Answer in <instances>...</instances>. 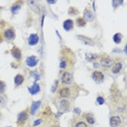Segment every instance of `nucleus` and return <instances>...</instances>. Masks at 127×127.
<instances>
[{"label":"nucleus","mask_w":127,"mask_h":127,"mask_svg":"<svg viewBox=\"0 0 127 127\" xmlns=\"http://www.w3.org/2000/svg\"><path fill=\"white\" fill-rule=\"evenodd\" d=\"M61 82L64 85H71L73 82V74L70 72H64L61 76Z\"/></svg>","instance_id":"1"},{"label":"nucleus","mask_w":127,"mask_h":127,"mask_svg":"<svg viewBox=\"0 0 127 127\" xmlns=\"http://www.w3.org/2000/svg\"><path fill=\"white\" fill-rule=\"evenodd\" d=\"M27 118H28V111L27 110H24V111L20 112L19 115H18V125L22 126L23 124L27 121Z\"/></svg>","instance_id":"2"},{"label":"nucleus","mask_w":127,"mask_h":127,"mask_svg":"<svg viewBox=\"0 0 127 127\" xmlns=\"http://www.w3.org/2000/svg\"><path fill=\"white\" fill-rule=\"evenodd\" d=\"M91 77H92V79L98 84L102 83L103 80H104V75H103V73L100 71H95L94 73L91 74Z\"/></svg>","instance_id":"3"},{"label":"nucleus","mask_w":127,"mask_h":127,"mask_svg":"<svg viewBox=\"0 0 127 127\" xmlns=\"http://www.w3.org/2000/svg\"><path fill=\"white\" fill-rule=\"evenodd\" d=\"M70 106H71V103L67 99H62L61 101L59 102V110L61 112H66L70 110Z\"/></svg>","instance_id":"4"},{"label":"nucleus","mask_w":127,"mask_h":127,"mask_svg":"<svg viewBox=\"0 0 127 127\" xmlns=\"http://www.w3.org/2000/svg\"><path fill=\"white\" fill-rule=\"evenodd\" d=\"M3 37L7 40H13L15 38V31H14L13 27H9L4 31V34H3Z\"/></svg>","instance_id":"5"},{"label":"nucleus","mask_w":127,"mask_h":127,"mask_svg":"<svg viewBox=\"0 0 127 127\" xmlns=\"http://www.w3.org/2000/svg\"><path fill=\"white\" fill-rule=\"evenodd\" d=\"M59 96L63 98V99H67V98H70L72 96V91H71V89L68 88V87H63L60 89V91H59Z\"/></svg>","instance_id":"6"},{"label":"nucleus","mask_w":127,"mask_h":127,"mask_svg":"<svg viewBox=\"0 0 127 127\" xmlns=\"http://www.w3.org/2000/svg\"><path fill=\"white\" fill-rule=\"evenodd\" d=\"M11 54H12V57L16 60V61L22 60V51L19 47H13L11 49Z\"/></svg>","instance_id":"7"},{"label":"nucleus","mask_w":127,"mask_h":127,"mask_svg":"<svg viewBox=\"0 0 127 127\" xmlns=\"http://www.w3.org/2000/svg\"><path fill=\"white\" fill-rule=\"evenodd\" d=\"M100 64L102 66H104V67H111V66L113 65V60H112L111 58H109V57L105 56V57L101 58Z\"/></svg>","instance_id":"8"},{"label":"nucleus","mask_w":127,"mask_h":127,"mask_svg":"<svg viewBox=\"0 0 127 127\" xmlns=\"http://www.w3.org/2000/svg\"><path fill=\"white\" fill-rule=\"evenodd\" d=\"M25 62H26V65L30 66V67H35L37 65V63H38V58L35 56H31L27 58Z\"/></svg>","instance_id":"9"},{"label":"nucleus","mask_w":127,"mask_h":127,"mask_svg":"<svg viewBox=\"0 0 127 127\" xmlns=\"http://www.w3.org/2000/svg\"><path fill=\"white\" fill-rule=\"evenodd\" d=\"M40 105H41V101H35V102H33L31 105V108H30V113L32 115L36 114L37 110L40 108Z\"/></svg>","instance_id":"10"},{"label":"nucleus","mask_w":127,"mask_h":127,"mask_svg":"<svg viewBox=\"0 0 127 127\" xmlns=\"http://www.w3.org/2000/svg\"><path fill=\"white\" fill-rule=\"evenodd\" d=\"M122 124V120L120 116H112L110 118V125L111 127H117Z\"/></svg>","instance_id":"11"},{"label":"nucleus","mask_w":127,"mask_h":127,"mask_svg":"<svg viewBox=\"0 0 127 127\" xmlns=\"http://www.w3.org/2000/svg\"><path fill=\"white\" fill-rule=\"evenodd\" d=\"M73 27H74V22H73V20H65L64 22H63V28H64V31L66 32H70L73 30Z\"/></svg>","instance_id":"12"},{"label":"nucleus","mask_w":127,"mask_h":127,"mask_svg":"<svg viewBox=\"0 0 127 127\" xmlns=\"http://www.w3.org/2000/svg\"><path fill=\"white\" fill-rule=\"evenodd\" d=\"M39 41V37L37 34H31L30 37H28V44L30 46H36Z\"/></svg>","instance_id":"13"},{"label":"nucleus","mask_w":127,"mask_h":127,"mask_svg":"<svg viewBox=\"0 0 127 127\" xmlns=\"http://www.w3.org/2000/svg\"><path fill=\"white\" fill-rule=\"evenodd\" d=\"M77 39H79L82 42H84L85 45H88V46H95V42H94V40L90 39V38H88V37H85V36H82V35H78L76 37Z\"/></svg>","instance_id":"14"},{"label":"nucleus","mask_w":127,"mask_h":127,"mask_svg":"<svg viewBox=\"0 0 127 127\" xmlns=\"http://www.w3.org/2000/svg\"><path fill=\"white\" fill-rule=\"evenodd\" d=\"M85 21H88V22H92L95 19L94 16V13L91 12L89 9H86L85 11H84V18H83Z\"/></svg>","instance_id":"15"},{"label":"nucleus","mask_w":127,"mask_h":127,"mask_svg":"<svg viewBox=\"0 0 127 127\" xmlns=\"http://www.w3.org/2000/svg\"><path fill=\"white\" fill-rule=\"evenodd\" d=\"M28 90H30V92H31V95H37L38 92L40 91V86H39V84H37V83H35V84H33V85L31 86L30 88H28Z\"/></svg>","instance_id":"16"},{"label":"nucleus","mask_w":127,"mask_h":127,"mask_svg":"<svg viewBox=\"0 0 127 127\" xmlns=\"http://www.w3.org/2000/svg\"><path fill=\"white\" fill-rule=\"evenodd\" d=\"M122 67H123V64L120 61L115 62L113 64V66H112V73H114V74L120 73V72L122 71Z\"/></svg>","instance_id":"17"},{"label":"nucleus","mask_w":127,"mask_h":127,"mask_svg":"<svg viewBox=\"0 0 127 127\" xmlns=\"http://www.w3.org/2000/svg\"><path fill=\"white\" fill-rule=\"evenodd\" d=\"M22 1H16L15 3H13V5L11 7V12H12V14H16L20 11V9H21L22 7Z\"/></svg>","instance_id":"18"},{"label":"nucleus","mask_w":127,"mask_h":127,"mask_svg":"<svg viewBox=\"0 0 127 127\" xmlns=\"http://www.w3.org/2000/svg\"><path fill=\"white\" fill-rule=\"evenodd\" d=\"M23 82H24V76H23L22 74L15 75V77H14V84H15V86L22 85Z\"/></svg>","instance_id":"19"},{"label":"nucleus","mask_w":127,"mask_h":127,"mask_svg":"<svg viewBox=\"0 0 127 127\" xmlns=\"http://www.w3.org/2000/svg\"><path fill=\"white\" fill-rule=\"evenodd\" d=\"M84 117L86 118V121L89 123V124H94L96 121H95V116H94V114L92 113H86V114H84Z\"/></svg>","instance_id":"20"},{"label":"nucleus","mask_w":127,"mask_h":127,"mask_svg":"<svg viewBox=\"0 0 127 127\" xmlns=\"http://www.w3.org/2000/svg\"><path fill=\"white\" fill-rule=\"evenodd\" d=\"M122 38H123V36L121 33H116V34H114V36H113V40L115 44H120V42L122 41Z\"/></svg>","instance_id":"21"},{"label":"nucleus","mask_w":127,"mask_h":127,"mask_svg":"<svg viewBox=\"0 0 127 127\" xmlns=\"http://www.w3.org/2000/svg\"><path fill=\"white\" fill-rule=\"evenodd\" d=\"M76 25L77 26H79V27H84V26H86V21L84 20L83 18H77L76 19Z\"/></svg>","instance_id":"22"},{"label":"nucleus","mask_w":127,"mask_h":127,"mask_svg":"<svg viewBox=\"0 0 127 127\" xmlns=\"http://www.w3.org/2000/svg\"><path fill=\"white\" fill-rule=\"evenodd\" d=\"M30 75H31V77H33V78L36 80V82H38V80L40 79V75L37 71H32Z\"/></svg>","instance_id":"23"},{"label":"nucleus","mask_w":127,"mask_h":127,"mask_svg":"<svg viewBox=\"0 0 127 127\" xmlns=\"http://www.w3.org/2000/svg\"><path fill=\"white\" fill-rule=\"evenodd\" d=\"M98 58L97 54H94V53H86V59L88 60V61H95Z\"/></svg>","instance_id":"24"},{"label":"nucleus","mask_w":127,"mask_h":127,"mask_svg":"<svg viewBox=\"0 0 127 127\" xmlns=\"http://www.w3.org/2000/svg\"><path fill=\"white\" fill-rule=\"evenodd\" d=\"M7 103V97L3 94H0V106H4Z\"/></svg>","instance_id":"25"},{"label":"nucleus","mask_w":127,"mask_h":127,"mask_svg":"<svg viewBox=\"0 0 127 127\" xmlns=\"http://www.w3.org/2000/svg\"><path fill=\"white\" fill-rule=\"evenodd\" d=\"M67 66V59H61V62H60V68L64 70V68Z\"/></svg>","instance_id":"26"},{"label":"nucleus","mask_w":127,"mask_h":127,"mask_svg":"<svg viewBox=\"0 0 127 127\" xmlns=\"http://www.w3.org/2000/svg\"><path fill=\"white\" fill-rule=\"evenodd\" d=\"M68 14L70 15H76V14H78V10H76L74 7H71L68 10Z\"/></svg>","instance_id":"27"},{"label":"nucleus","mask_w":127,"mask_h":127,"mask_svg":"<svg viewBox=\"0 0 127 127\" xmlns=\"http://www.w3.org/2000/svg\"><path fill=\"white\" fill-rule=\"evenodd\" d=\"M5 90V83L3 80H0V94H3Z\"/></svg>","instance_id":"28"},{"label":"nucleus","mask_w":127,"mask_h":127,"mask_svg":"<svg viewBox=\"0 0 127 127\" xmlns=\"http://www.w3.org/2000/svg\"><path fill=\"white\" fill-rule=\"evenodd\" d=\"M97 103H98V104H100V105H102L103 103H104V98L98 97V98H97Z\"/></svg>","instance_id":"29"},{"label":"nucleus","mask_w":127,"mask_h":127,"mask_svg":"<svg viewBox=\"0 0 127 127\" xmlns=\"http://www.w3.org/2000/svg\"><path fill=\"white\" fill-rule=\"evenodd\" d=\"M122 3H123V1H112V4H113L114 9H116L117 5H120V4H122Z\"/></svg>","instance_id":"30"},{"label":"nucleus","mask_w":127,"mask_h":127,"mask_svg":"<svg viewBox=\"0 0 127 127\" xmlns=\"http://www.w3.org/2000/svg\"><path fill=\"white\" fill-rule=\"evenodd\" d=\"M75 127H87V124L85 122H78L76 125H75Z\"/></svg>","instance_id":"31"},{"label":"nucleus","mask_w":127,"mask_h":127,"mask_svg":"<svg viewBox=\"0 0 127 127\" xmlns=\"http://www.w3.org/2000/svg\"><path fill=\"white\" fill-rule=\"evenodd\" d=\"M58 84H59V80H54V84H53V86H52V89H51V91L52 92H54L56 91V89H57V87H58Z\"/></svg>","instance_id":"32"},{"label":"nucleus","mask_w":127,"mask_h":127,"mask_svg":"<svg viewBox=\"0 0 127 127\" xmlns=\"http://www.w3.org/2000/svg\"><path fill=\"white\" fill-rule=\"evenodd\" d=\"M39 124H41V120H40V118L36 120V122H34V126H37V125H39Z\"/></svg>","instance_id":"33"},{"label":"nucleus","mask_w":127,"mask_h":127,"mask_svg":"<svg viewBox=\"0 0 127 127\" xmlns=\"http://www.w3.org/2000/svg\"><path fill=\"white\" fill-rule=\"evenodd\" d=\"M48 3H50V4H53V3H56V1H48Z\"/></svg>","instance_id":"34"},{"label":"nucleus","mask_w":127,"mask_h":127,"mask_svg":"<svg viewBox=\"0 0 127 127\" xmlns=\"http://www.w3.org/2000/svg\"><path fill=\"white\" fill-rule=\"evenodd\" d=\"M2 41V37H1V35H0V42Z\"/></svg>","instance_id":"35"},{"label":"nucleus","mask_w":127,"mask_h":127,"mask_svg":"<svg viewBox=\"0 0 127 127\" xmlns=\"http://www.w3.org/2000/svg\"><path fill=\"white\" fill-rule=\"evenodd\" d=\"M53 127H57V126H53Z\"/></svg>","instance_id":"36"}]
</instances>
